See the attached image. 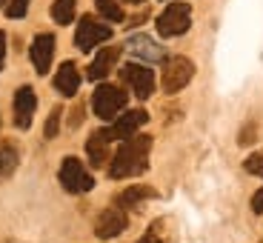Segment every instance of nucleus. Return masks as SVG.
<instances>
[{
    "instance_id": "20e7f679",
    "label": "nucleus",
    "mask_w": 263,
    "mask_h": 243,
    "mask_svg": "<svg viewBox=\"0 0 263 243\" xmlns=\"http://www.w3.org/2000/svg\"><path fill=\"white\" fill-rule=\"evenodd\" d=\"M109 38H112V29L106 26V23H98L92 14H86V17H80V23H78V32H74V46H78L80 52H92L95 46L106 43Z\"/></svg>"
},
{
    "instance_id": "6e6552de",
    "label": "nucleus",
    "mask_w": 263,
    "mask_h": 243,
    "mask_svg": "<svg viewBox=\"0 0 263 243\" xmlns=\"http://www.w3.org/2000/svg\"><path fill=\"white\" fill-rule=\"evenodd\" d=\"M149 120V115L143 112V109H135V112H126V115H118L115 118V123L109 126V129H103L106 140L112 143V140H126L132 138V135H138V129Z\"/></svg>"
},
{
    "instance_id": "dca6fc26",
    "label": "nucleus",
    "mask_w": 263,
    "mask_h": 243,
    "mask_svg": "<svg viewBox=\"0 0 263 243\" xmlns=\"http://www.w3.org/2000/svg\"><path fill=\"white\" fill-rule=\"evenodd\" d=\"M74 0H54V6H52V17L54 23H60V26H69L74 20Z\"/></svg>"
},
{
    "instance_id": "bb28decb",
    "label": "nucleus",
    "mask_w": 263,
    "mask_h": 243,
    "mask_svg": "<svg viewBox=\"0 0 263 243\" xmlns=\"http://www.w3.org/2000/svg\"><path fill=\"white\" fill-rule=\"evenodd\" d=\"M123 3H132V6H140V3H143V0H123Z\"/></svg>"
},
{
    "instance_id": "393cba45",
    "label": "nucleus",
    "mask_w": 263,
    "mask_h": 243,
    "mask_svg": "<svg viewBox=\"0 0 263 243\" xmlns=\"http://www.w3.org/2000/svg\"><path fill=\"white\" fill-rule=\"evenodd\" d=\"M3 60H6V34L0 32V69H3Z\"/></svg>"
},
{
    "instance_id": "0eeeda50",
    "label": "nucleus",
    "mask_w": 263,
    "mask_h": 243,
    "mask_svg": "<svg viewBox=\"0 0 263 243\" xmlns=\"http://www.w3.org/2000/svg\"><path fill=\"white\" fill-rule=\"evenodd\" d=\"M120 78L132 86V92L138 95L140 100L152 98V92H155V72L146 69V66H140V63H126L120 69Z\"/></svg>"
},
{
    "instance_id": "ddd939ff",
    "label": "nucleus",
    "mask_w": 263,
    "mask_h": 243,
    "mask_svg": "<svg viewBox=\"0 0 263 243\" xmlns=\"http://www.w3.org/2000/svg\"><path fill=\"white\" fill-rule=\"evenodd\" d=\"M120 58V49L118 46H106L100 49V54L92 60V66H89V80H103L106 74L115 69V63H118Z\"/></svg>"
},
{
    "instance_id": "f3484780",
    "label": "nucleus",
    "mask_w": 263,
    "mask_h": 243,
    "mask_svg": "<svg viewBox=\"0 0 263 243\" xmlns=\"http://www.w3.org/2000/svg\"><path fill=\"white\" fill-rule=\"evenodd\" d=\"M146 197H155V192L146 189V186H129V189L123 192V195L118 197V206H138L140 200H146Z\"/></svg>"
},
{
    "instance_id": "7ed1b4c3",
    "label": "nucleus",
    "mask_w": 263,
    "mask_h": 243,
    "mask_svg": "<svg viewBox=\"0 0 263 243\" xmlns=\"http://www.w3.org/2000/svg\"><path fill=\"white\" fill-rule=\"evenodd\" d=\"M189 23H192L189 3H169L158 17V32L160 38H178L189 29Z\"/></svg>"
},
{
    "instance_id": "f257e3e1",
    "label": "nucleus",
    "mask_w": 263,
    "mask_h": 243,
    "mask_svg": "<svg viewBox=\"0 0 263 243\" xmlns=\"http://www.w3.org/2000/svg\"><path fill=\"white\" fill-rule=\"evenodd\" d=\"M149 149H152V138L149 135H132L123 140V146L118 149L112 166H109V178L123 180V178H135L143 175L149 166Z\"/></svg>"
},
{
    "instance_id": "4468645a",
    "label": "nucleus",
    "mask_w": 263,
    "mask_h": 243,
    "mask_svg": "<svg viewBox=\"0 0 263 243\" xmlns=\"http://www.w3.org/2000/svg\"><path fill=\"white\" fill-rule=\"evenodd\" d=\"M126 49H129L132 54H138V58H146V60H163V49H160L152 38H146V34L132 38L129 43H126Z\"/></svg>"
},
{
    "instance_id": "2eb2a0df",
    "label": "nucleus",
    "mask_w": 263,
    "mask_h": 243,
    "mask_svg": "<svg viewBox=\"0 0 263 243\" xmlns=\"http://www.w3.org/2000/svg\"><path fill=\"white\" fill-rule=\"evenodd\" d=\"M86 155H89V163L92 166H103L109 160V140H106L103 132H95L89 143H86Z\"/></svg>"
},
{
    "instance_id": "b1692460",
    "label": "nucleus",
    "mask_w": 263,
    "mask_h": 243,
    "mask_svg": "<svg viewBox=\"0 0 263 243\" xmlns=\"http://www.w3.org/2000/svg\"><path fill=\"white\" fill-rule=\"evenodd\" d=\"M138 243H163V240H160V237H158V232H155V226H152V232H146V235L140 237Z\"/></svg>"
},
{
    "instance_id": "f03ea898",
    "label": "nucleus",
    "mask_w": 263,
    "mask_h": 243,
    "mask_svg": "<svg viewBox=\"0 0 263 243\" xmlns=\"http://www.w3.org/2000/svg\"><path fill=\"white\" fill-rule=\"evenodd\" d=\"M126 106V92H120L118 86H98L92 95V109L100 120H115L120 115V109Z\"/></svg>"
},
{
    "instance_id": "a878e982",
    "label": "nucleus",
    "mask_w": 263,
    "mask_h": 243,
    "mask_svg": "<svg viewBox=\"0 0 263 243\" xmlns=\"http://www.w3.org/2000/svg\"><path fill=\"white\" fill-rule=\"evenodd\" d=\"M252 135H255V126H249V129H246L243 135H240V143H243V146H246V143H252V140H255Z\"/></svg>"
},
{
    "instance_id": "f8f14e48",
    "label": "nucleus",
    "mask_w": 263,
    "mask_h": 243,
    "mask_svg": "<svg viewBox=\"0 0 263 243\" xmlns=\"http://www.w3.org/2000/svg\"><path fill=\"white\" fill-rule=\"evenodd\" d=\"M54 89H58L63 98H72V95H78V89H80V74H78V66H74L72 60H66V63L58 69V74H54Z\"/></svg>"
},
{
    "instance_id": "9b49d317",
    "label": "nucleus",
    "mask_w": 263,
    "mask_h": 243,
    "mask_svg": "<svg viewBox=\"0 0 263 243\" xmlns=\"http://www.w3.org/2000/svg\"><path fill=\"white\" fill-rule=\"evenodd\" d=\"M54 58V34H37L32 43V63H34V72L37 74H46L49 66H52Z\"/></svg>"
},
{
    "instance_id": "9d476101",
    "label": "nucleus",
    "mask_w": 263,
    "mask_h": 243,
    "mask_svg": "<svg viewBox=\"0 0 263 243\" xmlns=\"http://www.w3.org/2000/svg\"><path fill=\"white\" fill-rule=\"evenodd\" d=\"M37 109V98H34L32 86H20L14 95V126L17 129H29L32 126V115Z\"/></svg>"
},
{
    "instance_id": "5701e85b",
    "label": "nucleus",
    "mask_w": 263,
    "mask_h": 243,
    "mask_svg": "<svg viewBox=\"0 0 263 243\" xmlns=\"http://www.w3.org/2000/svg\"><path fill=\"white\" fill-rule=\"evenodd\" d=\"M252 209H255L257 215H263V189H257L255 195H252Z\"/></svg>"
},
{
    "instance_id": "cd10ccee",
    "label": "nucleus",
    "mask_w": 263,
    "mask_h": 243,
    "mask_svg": "<svg viewBox=\"0 0 263 243\" xmlns=\"http://www.w3.org/2000/svg\"><path fill=\"white\" fill-rule=\"evenodd\" d=\"M0 3H3V0H0Z\"/></svg>"
},
{
    "instance_id": "423d86ee",
    "label": "nucleus",
    "mask_w": 263,
    "mask_h": 243,
    "mask_svg": "<svg viewBox=\"0 0 263 243\" xmlns=\"http://www.w3.org/2000/svg\"><path fill=\"white\" fill-rule=\"evenodd\" d=\"M192 74H195V63H192L189 58H172V60H166V66H163V92L166 95H175V92H180L186 83L192 80Z\"/></svg>"
},
{
    "instance_id": "412c9836",
    "label": "nucleus",
    "mask_w": 263,
    "mask_h": 243,
    "mask_svg": "<svg viewBox=\"0 0 263 243\" xmlns=\"http://www.w3.org/2000/svg\"><path fill=\"white\" fill-rule=\"evenodd\" d=\"M60 115H63V112H60V109H54V112L49 115V120H46V129H43V135H46L49 140H52L54 135H58V129H60Z\"/></svg>"
},
{
    "instance_id": "4be33fe9",
    "label": "nucleus",
    "mask_w": 263,
    "mask_h": 243,
    "mask_svg": "<svg viewBox=\"0 0 263 243\" xmlns=\"http://www.w3.org/2000/svg\"><path fill=\"white\" fill-rule=\"evenodd\" d=\"M246 172H252V175H257V178H263V155H252L249 160H246Z\"/></svg>"
},
{
    "instance_id": "6ab92c4d",
    "label": "nucleus",
    "mask_w": 263,
    "mask_h": 243,
    "mask_svg": "<svg viewBox=\"0 0 263 243\" xmlns=\"http://www.w3.org/2000/svg\"><path fill=\"white\" fill-rule=\"evenodd\" d=\"M17 166V152L12 146H0V178H9Z\"/></svg>"
},
{
    "instance_id": "aec40b11",
    "label": "nucleus",
    "mask_w": 263,
    "mask_h": 243,
    "mask_svg": "<svg viewBox=\"0 0 263 243\" xmlns=\"http://www.w3.org/2000/svg\"><path fill=\"white\" fill-rule=\"evenodd\" d=\"M29 3H32V0H9V3H6V14H9V17H14V20L23 17V14L29 12Z\"/></svg>"
},
{
    "instance_id": "a211bd4d",
    "label": "nucleus",
    "mask_w": 263,
    "mask_h": 243,
    "mask_svg": "<svg viewBox=\"0 0 263 243\" xmlns=\"http://www.w3.org/2000/svg\"><path fill=\"white\" fill-rule=\"evenodd\" d=\"M95 6H98V12L103 14L109 23H120V20H123V9H120L118 0H95Z\"/></svg>"
},
{
    "instance_id": "1a4fd4ad",
    "label": "nucleus",
    "mask_w": 263,
    "mask_h": 243,
    "mask_svg": "<svg viewBox=\"0 0 263 243\" xmlns=\"http://www.w3.org/2000/svg\"><path fill=\"white\" fill-rule=\"evenodd\" d=\"M126 226H129L126 212L120 209V206H109V209L100 212L98 223H95V235H98L100 240H112V237H118Z\"/></svg>"
},
{
    "instance_id": "39448f33",
    "label": "nucleus",
    "mask_w": 263,
    "mask_h": 243,
    "mask_svg": "<svg viewBox=\"0 0 263 243\" xmlns=\"http://www.w3.org/2000/svg\"><path fill=\"white\" fill-rule=\"evenodd\" d=\"M60 183H63L66 192H72V195H83V192H89L95 186V180L78 158H66L63 166H60Z\"/></svg>"
}]
</instances>
